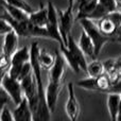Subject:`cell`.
Wrapping results in <instances>:
<instances>
[{
  "instance_id": "1",
  "label": "cell",
  "mask_w": 121,
  "mask_h": 121,
  "mask_svg": "<svg viewBox=\"0 0 121 121\" xmlns=\"http://www.w3.org/2000/svg\"><path fill=\"white\" fill-rule=\"evenodd\" d=\"M39 46L37 42L32 43L30 47V63L32 66V71H33L34 78L36 81L38 90V109L37 115H36V120H50L51 118V112L47 105L46 101V95H45V87L43 83V73H42V66L38 62V52H39Z\"/></svg>"
},
{
  "instance_id": "2",
  "label": "cell",
  "mask_w": 121,
  "mask_h": 121,
  "mask_svg": "<svg viewBox=\"0 0 121 121\" xmlns=\"http://www.w3.org/2000/svg\"><path fill=\"white\" fill-rule=\"evenodd\" d=\"M60 53L64 56L67 65L71 68V70L74 73H79L80 71L86 72L87 69V60L86 55L81 50L79 45L75 43L71 34L68 36V42L67 45H60Z\"/></svg>"
},
{
  "instance_id": "3",
  "label": "cell",
  "mask_w": 121,
  "mask_h": 121,
  "mask_svg": "<svg viewBox=\"0 0 121 121\" xmlns=\"http://www.w3.org/2000/svg\"><path fill=\"white\" fill-rule=\"evenodd\" d=\"M79 21L81 23L83 30L89 36V38L91 39L92 44H94L95 54H96V57H97L100 54L101 51H102L103 47L106 45V43H108L111 40V37L101 33V31L99 30L98 23L94 19L82 18V19H79Z\"/></svg>"
},
{
  "instance_id": "4",
  "label": "cell",
  "mask_w": 121,
  "mask_h": 121,
  "mask_svg": "<svg viewBox=\"0 0 121 121\" xmlns=\"http://www.w3.org/2000/svg\"><path fill=\"white\" fill-rule=\"evenodd\" d=\"M20 83L21 88H22V94L29 102L30 108H31L32 114H33V120L35 121L38 109V101L39 100H38V90L33 71L31 73H29L27 77L23 78L20 81Z\"/></svg>"
},
{
  "instance_id": "5",
  "label": "cell",
  "mask_w": 121,
  "mask_h": 121,
  "mask_svg": "<svg viewBox=\"0 0 121 121\" xmlns=\"http://www.w3.org/2000/svg\"><path fill=\"white\" fill-rule=\"evenodd\" d=\"M28 62H30V48L28 46L17 48V50L11 56V67L6 73L10 77L18 80L21 72V68Z\"/></svg>"
},
{
  "instance_id": "6",
  "label": "cell",
  "mask_w": 121,
  "mask_h": 121,
  "mask_svg": "<svg viewBox=\"0 0 121 121\" xmlns=\"http://www.w3.org/2000/svg\"><path fill=\"white\" fill-rule=\"evenodd\" d=\"M48 10V21H47L46 30H47V38L53 39L57 42L60 45H64L62 36L59 29V16H57V9L51 1L47 3Z\"/></svg>"
},
{
  "instance_id": "7",
  "label": "cell",
  "mask_w": 121,
  "mask_h": 121,
  "mask_svg": "<svg viewBox=\"0 0 121 121\" xmlns=\"http://www.w3.org/2000/svg\"><path fill=\"white\" fill-rule=\"evenodd\" d=\"M1 87L6 91V94L10 97L11 101H12L15 105H17L21 101V99H22V97H23V94H22V88H21L20 81L10 77V75L5 72L2 75Z\"/></svg>"
},
{
  "instance_id": "8",
  "label": "cell",
  "mask_w": 121,
  "mask_h": 121,
  "mask_svg": "<svg viewBox=\"0 0 121 121\" xmlns=\"http://www.w3.org/2000/svg\"><path fill=\"white\" fill-rule=\"evenodd\" d=\"M59 16V29L64 45L66 46L68 42V36L71 34V29L73 25V8L68 6L65 11L57 10Z\"/></svg>"
},
{
  "instance_id": "9",
  "label": "cell",
  "mask_w": 121,
  "mask_h": 121,
  "mask_svg": "<svg viewBox=\"0 0 121 121\" xmlns=\"http://www.w3.org/2000/svg\"><path fill=\"white\" fill-rule=\"evenodd\" d=\"M98 27H99V30L101 31V33L104 34V35L109 36V37L115 35L118 28L120 27L118 11L109 13L108 15H106V16L102 17L101 19H99Z\"/></svg>"
},
{
  "instance_id": "10",
  "label": "cell",
  "mask_w": 121,
  "mask_h": 121,
  "mask_svg": "<svg viewBox=\"0 0 121 121\" xmlns=\"http://www.w3.org/2000/svg\"><path fill=\"white\" fill-rule=\"evenodd\" d=\"M67 89H68V98H67L66 104H65V112L69 119L75 121L80 116V105L78 102L77 96H75L73 84L71 82L68 83Z\"/></svg>"
},
{
  "instance_id": "11",
  "label": "cell",
  "mask_w": 121,
  "mask_h": 121,
  "mask_svg": "<svg viewBox=\"0 0 121 121\" xmlns=\"http://www.w3.org/2000/svg\"><path fill=\"white\" fill-rule=\"evenodd\" d=\"M117 4H116L115 0H98L96 9L94 12L90 14L88 18L94 19V20H99L102 17L108 15L109 13H113L117 11Z\"/></svg>"
},
{
  "instance_id": "12",
  "label": "cell",
  "mask_w": 121,
  "mask_h": 121,
  "mask_svg": "<svg viewBox=\"0 0 121 121\" xmlns=\"http://www.w3.org/2000/svg\"><path fill=\"white\" fill-rule=\"evenodd\" d=\"M62 83H55L52 81H48V85L45 87V95H46V101L51 114L56 108V103L59 99V95L62 89Z\"/></svg>"
},
{
  "instance_id": "13",
  "label": "cell",
  "mask_w": 121,
  "mask_h": 121,
  "mask_svg": "<svg viewBox=\"0 0 121 121\" xmlns=\"http://www.w3.org/2000/svg\"><path fill=\"white\" fill-rule=\"evenodd\" d=\"M13 118L15 121H32L33 120V114L30 108L29 102L25 96L22 97L21 101L16 105L15 109L12 112Z\"/></svg>"
},
{
  "instance_id": "14",
  "label": "cell",
  "mask_w": 121,
  "mask_h": 121,
  "mask_svg": "<svg viewBox=\"0 0 121 121\" xmlns=\"http://www.w3.org/2000/svg\"><path fill=\"white\" fill-rule=\"evenodd\" d=\"M3 44H2V52L6 55L12 56L13 53L17 50L18 48V40H19V36L17 35V33L12 30L9 33H6L5 35H3Z\"/></svg>"
},
{
  "instance_id": "15",
  "label": "cell",
  "mask_w": 121,
  "mask_h": 121,
  "mask_svg": "<svg viewBox=\"0 0 121 121\" xmlns=\"http://www.w3.org/2000/svg\"><path fill=\"white\" fill-rule=\"evenodd\" d=\"M29 21L33 26L38 28H46L48 21V10L47 6L40 4V9L38 11H33L29 15Z\"/></svg>"
},
{
  "instance_id": "16",
  "label": "cell",
  "mask_w": 121,
  "mask_h": 121,
  "mask_svg": "<svg viewBox=\"0 0 121 121\" xmlns=\"http://www.w3.org/2000/svg\"><path fill=\"white\" fill-rule=\"evenodd\" d=\"M98 0H83L81 1L77 6V19H82V18H88L90 16L94 10L96 9Z\"/></svg>"
},
{
  "instance_id": "17",
  "label": "cell",
  "mask_w": 121,
  "mask_h": 121,
  "mask_svg": "<svg viewBox=\"0 0 121 121\" xmlns=\"http://www.w3.org/2000/svg\"><path fill=\"white\" fill-rule=\"evenodd\" d=\"M78 45H79V47L81 48V50L83 51L86 56L90 57V59H92V60L96 59L94 44H92L91 39L89 38V36L86 34V32L84 31V30H82V32H81V35H80V39H79Z\"/></svg>"
},
{
  "instance_id": "18",
  "label": "cell",
  "mask_w": 121,
  "mask_h": 121,
  "mask_svg": "<svg viewBox=\"0 0 121 121\" xmlns=\"http://www.w3.org/2000/svg\"><path fill=\"white\" fill-rule=\"evenodd\" d=\"M0 3H1V6L3 8L4 13H5L6 15H9L10 17H12V18L16 19V20H28V19H29L30 14H28L27 12H25V11L21 10V9H18V8H16V6L11 5V4L4 2L3 0H1Z\"/></svg>"
},
{
  "instance_id": "19",
  "label": "cell",
  "mask_w": 121,
  "mask_h": 121,
  "mask_svg": "<svg viewBox=\"0 0 121 121\" xmlns=\"http://www.w3.org/2000/svg\"><path fill=\"white\" fill-rule=\"evenodd\" d=\"M119 94H114V92H108L107 94V108H108L109 117L114 121H117L118 114H119Z\"/></svg>"
},
{
  "instance_id": "20",
  "label": "cell",
  "mask_w": 121,
  "mask_h": 121,
  "mask_svg": "<svg viewBox=\"0 0 121 121\" xmlns=\"http://www.w3.org/2000/svg\"><path fill=\"white\" fill-rule=\"evenodd\" d=\"M55 60V55L47 51L46 49H39L38 52V62H39L40 66L45 70H49L51 66L53 65Z\"/></svg>"
},
{
  "instance_id": "21",
  "label": "cell",
  "mask_w": 121,
  "mask_h": 121,
  "mask_svg": "<svg viewBox=\"0 0 121 121\" xmlns=\"http://www.w3.org/2000/svg\"><path fill=\"white\" fill-rule=\"evenodd\" d=\"M86 73L88 77L97 78L100 77L101 74L104 73V67H103V63L100 60H94L91 63L87 64V69H86Z\"/></svg>"
},
{
  "instance_id": "22",
  "label": "cell",
  "mask_w": 121,
  "mask_h": 121,
  "mask_svg": "<svg viewBox=\"0 0 121 121\" xmlns=\"http://www.w3.org/2000/svg\"><path fill=\"white\" fill-rule=\"evenodd\" d=\"M4 2H6V3L11 4V5L13 6H16V8L18 9H21V10H23L25 12H27L28 14H31L32 12H33V8H32L31 5H30V3L27 1V0H3Z\"/></svg>"
},
{
  "instance_id": "23",
  "label": "cell",
  "mask_w": 121,
  "mask_h": 121,
  "mask_svg": "<svg viewBox=\"0 0 121 121\" xmlns=\"http://www.w3.org/2000/svg\"><path fill=\"white\" fill-rule=\"evenodd\" d=\"M78 86L82 87L83 89L90 90V91H97V85H96V78L88 77L84 80L78 82Z\"/></svg>"
},
{
  "instance_id": "24",
  "label": "cell",
  "mask_w": 121,
  "mask_h": 121,
  "mask_svg": "<svg viewBox=\"0 0 121 121\" xmlns=\"http://www.w3.org/2000/svg\"><path fill=\"white\" fill-rule=\"evenodd\" d=\"M11 67V56L4 53L0 54V73H5Z\"/></svg>"
},
{
  "instance_id": "25",
  "label": "cell",
  "mask_w": 121,
  "mask_h": 121,
  "mask_svg": "<svg viewBox=\"0 0 121 121\" xmlns=\"http://www.w3.org/2000/svg\"><path fill=\"white\" fill-rule=\"evenodd\" d=\"M10 120H14L13 113L8 106H4L0 111V121H10Z\"/></svg>"
},
{
  "instance_id": "26",
  "label": "cell",
  "mask_w": 121,
  "mask_h": 121,
  "mask_svg": "<svg viewBox=\"0 0 121 121\" xmlns=\"http://www.w3.org/2000/svg\"><path fill=\"white\" fill-rule=\"evenodd\" d=\"M12 30L13 29L10 26V23L2 16H0V35H5L6 33H9V32L12 31Z\"/></svg>"
},
{
  "instance_id": "27",
  "label": "cell",
  "mask_w": 121,
  "mask_h": 121,
  "mask_svg": "<svg viewBox=\"0 0 121 121\" xmlns=\"http://www.w3.org/2000/svg\"><path fill=\"white\" fill-rule=\"evenodd\" d=\"M10 100L11 99L9 97V95L6 94V91L2 87H0V111L9 104Z\"/></svg>"
},
{
  "instance_id": "28",
  "label": "cell",
  "mask_w": 121,
  "mask_h": 121,
  "mask_svg": "<svg viewBox=\"0 0 121 121\" xmlns=\"http://www.w3.org/2000/svg\"><path fill=\"white\" fill-rule=\"evenodd\" d=\"M108 92H114V94L121 95V79L120 78L112 83V85H111V87H109L107 94H108Z\"/></svg>"
},
{
  "instance_id": "29",
  "label": "cell",
  "mask_w": 121,
  "mask_h": 121,
  "mask_svg": "<svg viewBox=\"0 0 121 121\" xmlns=\"http://www.w3.org/2000/svg\"><path fill=\"white\" fill-rule=\"evenodd\" d=\"M115 68L117 70V72L121 74V55L115 59Z\"/></svg>"
},
{
  "instance_id": "30",
  "label": "cell",
  "mask_w": 121,
  "mask_h": 121,
  "mask_svg": "<svg viewBox=\"0 0 121 121\" xmlns=\"http://www.w3.org/2000/svg\"><path fill=\"white\" fill-rule=\"evenodd\" d=\"M67 1H68V6L73 8V5H74V0H67Z\"/></svg>"
},
{
  "instance_id": "31",
  "label": "cell",
  "mask_w": 121,
  "mask_h": 121,
  "mask_svg": "<svg viewBox=\"0 0 121 121\" xmlns=\"http://www.w3.org/2000/svg\"><path fill=\"white\" fill-rule=\"evenodd\" d=\"M121 116V95H120V101H119V114H118V117H117V120Z\"/></svg>"
},
{
  "instance_id": "32",
  "label": "cell",
  "mask_w": 121,
  "mask_h": 121,
  "mask_svg": "<svg viewBox=\"0 0 121 121\" xmlns=\"http://www.w3.org/2000/svg\"><path fill=\"white\" fill-rule=\"evenodd\" d=\"M81 1H83V0H74V5H73V11H74V8L78 5V4L80 3Z\"/></svg>"
},
{
  "instance_id": "33",
  "label": "cell",
  "mask_w": 121,
  "mask_h": 121,
  "mask_svg": "<svg viewBox=\"0 0 121 121\" xmlns=\"http://www.w3.org/2000/svg\"><path fill=\"white\" fill-rule=\"evenodd\" d=\"M116 4H117V8H121V0H115Z\"/></svg>"
},
{
  "instance_id": "34",
  "label": "cell",
  "mask_w": 121,
  "mask_h": 121,
  "mask_svg": "<svg viewBox=\"0 0 121 121\" xmlns=\"http://www.w3.org/2000/svg\"><path fill=\"white\" fill-rule=\"evenodd\" d=\"M116 42H118V43H120V44H121V34H119V35L117 36V38H116Z\"/></svg>"
},
{
  "instance_id": "35",
  "label": "cell",
  "mask_w": 121,
  "mask_h": 121,
  "mask_svg": "<svg viewBox=\"0 0 121 121\" xmlns=\"http://www.w3.org/2000/svg\"><path fill=\"white\" fill-rule=\"evenodd\" d=\"M118 16H119V25L121 27V12H118Z\"/></svg>"
},
{
  "instance_id": "36",
  "label": "cell",
  "mask_w": 121,
  "mask_h": 121,
  "mask_svg": "<svg viewBox=\"0 0 121 121\" xmlns=\"http://www.w3.org/2000/svg\"><path fill=\"white\" fill-rule=\"evenodd\" d=\"M4 73H0V87H1V79H2V75H3Z\"/></svg>"
},
{
  "instance_id": "37",
  "label": "cell",
  "mask_w": 121,
  "mask_h": 121,
  "mask_svg": "<svg viewBox=\"0 0 121 121\" xmlns=\"http://www.w3.org/2000/svg\"><path fill=\"white\" fill-rule=\"evenodd\" d=\"M117 121H121V116H120L119 118H118V120H117Z\"/></svg>"
},
{
  "instance_id": "38",
  "label": "cell",
  "mask_w": 121,
  "mask_h": 121,
  "mask_svg": "<svg viewBox=\"0 0 121 121\" xmlns=\"http://www.w3.org/2000/svg\"><path fill=\"white\" fill-rule=\"evenodd\" d=\"M119 78H120V79H121V74H120V77H119Z\"/></svg>"
}]
</instances>
